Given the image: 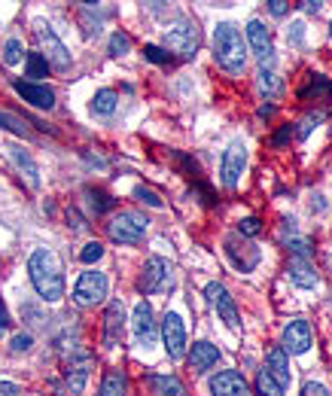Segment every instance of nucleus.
<instances>
[{
  "instance_id": "32",
  "label": "nucleus",
  "mask_w": 332,
  "mask_h": 396,
  "mask_svg": "<svg viewBox=\"0 0 332 396\" xmlns=\"http://www.w3.org/2000/svg\"><path fill=\"white\" fill-rule=\"evenodd\" d=\"M128 52H131V37H128L125 31H116L110 37V55L119 58V55H128Z\"/></svg>"
},
{
  "instance_id": "25",
  "label": "nucleus",
  "mask_w": 332,
  "mask_h": 396,
  "mask_svg": "<svg viewBox=\"0 0 332 396\" xmlns=\"http://www.w3.org/2000/svg\"><path fill=\"white\" fill-rule=\"evenodd\" d=\"M116 92L113 89H101V92H95V98H92V113H98V116H110L113 110H116Z\"/></svg>"
},
{
  "instance_id": "13",
  "label": "nucleus",
  "mask_w": 332,
  "mask_h": 396,
  "mask_svg": "<svg viewBox=\"0 0 332 396\" xmlns=\"http://www.w3.org/2000/svg\"><path fill=\"white\" fill-rule=\"evenodd\" d=\"M89 372H92V354L89 350H76L71 357V363H67V387H71L74 396H80L85 390V381H89Z\"/></svg>"
},
{
  "instance_id": "6",
  "label": "nucleus",
  "mask_w": 332,
  "mask_h": 396,
  "mask_svg": "<svg viewBox=\"0 0 332 396\" xmlns=\"http://www.w3.org/2000/svg\"><path fill=\"white\" fill-rule=\"evenodd\" d=\"M165 46H168L171 52H177V55H183V58H192V55H195V49H198L195 25L186 22V19L174 22L171 28L165 31Z\"/></svg>"
},
{
  "instance_id": "11",
  "label": "nucleus",
  "mask_w": 332,
  "mask_h": 396,
  "mask_svg": "<svg viewBox=\"0 0 332 396\" xmlns=\"http://www.w3.org/2000/svg\"><path fill=\"white\" fill-rule=\"evenodd\" d=\"M205 299L211 302V308H216V314L223 317L226 323H229L232 329H238L241 327V317H238V305H235V299L232 293L226 289L220 280H211V284L205 287Z\"/></svg>"
},
{
  "instance_id": "38",
  "label": "nucleus",
  "mask_w": 332,
  "mask_h": 396,
  "mask_svg": "<svg viewBox=\"0 0 332 396\" xmlns=\"http://www.w3.org/2000/svg\"><path fill=\"white\" fill-rule=\"evenodd\" d=\"M320 122H323V113H314V116H308L299 125V137H308L311 135V125H320Z\"/></svg>"
},
{
  "instance_id": "20",
  "label": "nucleus",
  "mask_w": 332,
  "mask_h": 396,
  "mask_svg": "<svg viewBox=\"0 0 332 396\" xmlns=\"http://www.w3.org/2000/svg\"><path fill=\"white\" fill-rule=\"evenodd\" d=\"M216 360H220V350H216L211 341H195L189 350V369L192 372H207V369H214L216 366Z\"/></svg>"
},
{
  "instance_id": "1",
  "label": "nucleus",
  "mask_w": 332,
  "mask_h": 396,
  "mask_svg": "<svg viewBox=\"0 0 332 396\" xmlns=\"http://www.w3.org/2000/svg\"><path fill=\"white\" fill-rule=\"evenodd\" d=\"M28 275L43 302H58L64 296V271H61L55 250H49V247L34 250L28 259Z\"/></svg>"
},
{
  "instance_id": "31",
  "label": "nucleus",
  "mask_w": 332,
  "mask_h": 396,
  "mask_svg": "<svg viewBox=\"0 0 332 396\" xmlns=\"http://www.w3.org/2000/svg\"><path fill=\"white\" fill-rule=\"evenodd\" d=\"M25 55V46H22V40L19 37H13V40H6V46H4V64H19Z\"/></svg>"
},
{
  "instance_id": "17",
  "label": "nucleus",
  "mask_w": 332,
  "mask_h": 396,
  "mask_svg": "<svg viewBox=\"0 0 332 396\" xmlns=\"http://www.w3.org/2000/svg\"><path fill=\"white\" fill-rule=\"evenodd\" d=\"M131 327H134V336L141 345H153L155 341V323H153V305L150 302H137L134 305V317H131Z\"/></svg>"
},
{
  "instance_id": "40",
  "label": "nucleus",
  "mask_w": 332,
  "mask_h": 396,
  "mask_svg": "<svg viewBox=\"0 0 332 396\" xmlns=\"http://www.w3.org/2000/svg\"><path fill=\"white\" fill-rule=\"evenodd\" d=\"M268 13H272V15H286V13H290V4H286V0H268Z\"/></svg>"
},
{
  "instance_id": "46",
  "label": "nucleus",
  "mask_w": 332,
  "mask_h": 396,
  "mask_svg": "<svg viewBox=\"0 0 332 396\" xmlns=\"http://www.w3.org/2000/svg\"><path fill=\"white\" fill-rule=\"evenodd\" d=\"M6 327H10V314H6V308H4V299H0V332H4Z\"/></svg>"
},
{
  "instance_id": "7",
  "label": "nucleus",
  "mask_w": 332,
  "mask_h": 396,
  "mask_svg": "<svg viewBox=\"0 0 332 396\" xmlns=\"http://www.w3.org/2000/svg\"><path fill=\"white\" fill-rule=\"evenodd\" d=\"M226 253H229L232 266L238 268V271H244V275L256 268V266H259V259H262V253H259L256 244H250L247 238L238 235V232L226 238Z\"/></svg>"
},
{
  "instance_id": "28",
  "label": "nucleus",
  "mask_w": 332,
  "mask_h": 396,
  "mask_svg": "<svg viewBox=\"0 0 332 396\" xmlns=\"http://www.w3.org/2000/svg\"><path fill=\"white\" fill-rule=\"evenodd\" d=\"M256 393L259 396H284V387L275 381L268 369H262V372L256 375Z\"/></svg>"
},
{
  "instance_id": "9",
  "label": "nucleus",
  "mask_w": 332,
  "mask_h": 396,
  "mask_svg": "<svg viewBox=\"0 0 332 396\" xmlns=\"http://www.w3.org/2000/svg\"><path fill=\"white\" fill-rule=\"evenodd\" d=\"M162 341H165V350H168L171 360H183L186 354V323L177 311H168L162 320Z\"/></svg>"
},
{
  "instance_id": "15",
  "label": "nucleus",
  "mask_w": 332,
  "mask_h": 396,
  "mask_svg": "<svg viewBox=\"0 0 332 396\" xmlns=\"http://www.w3.org/2000/svg\"><path fill=\"white\" fill-rule=\"evenodd\" d=\"M311 348V327L305 320H290L284 327V350L286 354H308Z\"/></svg>"
},
{
  "instance_id": "8",
  "label": "nucleus",
  "mask_w": 332,
  "mask_h": 396,
  "mask_svg": "<svg viewBox=\"0 0 332 396\" xmlns=\"http://www.w3.org/2000/svg\"><path fill=\"white\" fill-rule=\"evenodd\" d=\"M171 287V266L162 257H150L144 262V271L137 278V289L141 293H162Z\"/></svg>"
},
{
  "instance_id": "33",
  "label": "nucleus",
  "mask_w": 332,
  "mask_h": 396,
  "mask_svg": "<svg viewBox=\"0 0 332 396\" xmlns=\"http://www.w3.org/2000/svg\"><path fill=\"white\" fill-rule=\"evenodd\" d=\"M134 198H137V201H144L146 207H165L162 196H159V192H153L150 186H134Z\"/></svg>"
},
{
  "instance_id": "26",
  "label": "nucleus",
  "mask_w": 332,
  "mask_h": 396,
  "mask_svg": "<svg viewBox=\"0 0 332 396\" xmlns=\"http://www.w3.org/2000/svg\"><path fill=\"white\" fill-rule=\"evenodd\" d=\"M256 79H259V92L268 95V98H277V95L284 92V83H281V76H277L275 70H265V67H262L259 74H256Z\"/></svg>"
},
{
  "instance_id": "34",
  "label": "nucleus",
  "mask_w": 332,
  "mask_h": 396,
  "mask_svg": "<svg viewBox=\"0 0 332 396\" xmlns=\"http://www.w3.org/2000/svg\"><path fill=\"white\" fill-rule=\"evenodd\" d=\"M0 128L13 131V135L28 137V125H25V119H15V116H10V113H0Z\"/></svg>"
},
{
  "instance_id": "19",
  "label": "nucleus",
  "mask_w": 332,
  "mask_h": 396,
  "mask_svg": "<svg viewBox=\"0 0 332 396\" xmlns=\"http://www.w3.org/2000/svg\"><path fill=\"white\" fill-rule=\"evenodd\" d=\"M265 363H268L265 369L272 372V378L286 390V387L293 384V369H290V357H286V350L284 348H272L268 350V357H265Z\"/></svg>"
},
{
  "instance_id": "30",
  "label": "nucleus",
  "mask_w": 332,
  "mask_h": 396,
  "mask_svg": "<svg viewBox=\"0 0 332 396\" xmlns=\"http://www.w3.org/2000/svg\"><path fill=\"white\" fill-rule=\"evenodd\" d=\"M25 64H28V79H43V76L49 74V64H46V58H43L40 52L25 55Z\"/></svg>"
},
{
  "instance_id": "12",
  "label": "nucleus",
  "mask_w": 332,
  "mask_h": 396,
  "mask_svg": "<svg viewBox=\"0 0 332 396\" xmlns=\"http://www.w3.org/2000/svg\"><path fill=\"white\" fill-rule=\"evenodd\" d=\"M122 336H125V305H122V299H113L107 305V314H104V345L116 348Z\"/></svg>"
},
{
  "instance_id": "16",
  "label": "nucleus",
  "mask_w": 332,
  "mask_h": 396,
  "mask_svg": "<svg viewBox=\"0 0 332 396\" xmlns=\"http://www.w3.org/2000/svg\"><path fill=\"white\" fill-rule=\"evenodd\" d=\"M6 153H10V162H13V168L22 174L25 177V183H28L31 189H37L40 186V171H37V162H34L31 158V153L25 146H19V144H10V149H6Z\"/></svg>"
},
{
  "instance_id": "29",
  "label": "nucleus",
  "mask_w": 332,
  "mask_h": 396,
  "mask_svg": "<svg viewBox=\"0 0 332 396\" xmlns=\"http://www.w3.org/2000/svg\"><path fill=\"white\" fill-rule=\"evenodd\" d=\"M85 196H89L92 201H89V205H92V210H95V214H107V210H113V205H116V201H113V196H107V192H101V189H85Z\"/></svg>"
},
{
  "instance_id": "5",
  "label": "nucleus",
  "mask_w": 332,
  "mask_h": 396,
  "mask_svg": "<svg viewBox=\"0 0 332 396\" xmlns=\"http://www.w3.org/2000/svg\"><path fill=\"white\" fill-rule=\"evenodd\" d=\"M107 287H110V280L104 271H83L80 280H76V287H74V302L80 305V308H95V305H101L104 299H107Z\"/></svg>"
},
{
  "instance_id": "23",
  "label": "nucleus",
  "mask_w": 332,
  "mask_h": 396,
  "mask_svg": "<svg viewBox=\"0 0 332 396\" xmlns=\"http://www.w3.org/2000/svg\"><path fill=\"white\" fill-rule=\"evenodd\" d=\"M150 384L155 396H186V387L177 375H150Z\"/></svg>"
},
{
  "instance_id": "27",
  "label": "nucleus",
  "mask_w": 332,
  "mask_h": 396,
  "mask_svg": "<svg viewBox=\"0 0 332 396\" xmlns=\"http://www.w3.org/2000/svg\"><path fill=\"white\" fill-rule=\"evenodd\" d=\"M332 95V79H326V76H311V83H308V89L302 92V98H329Z\"/></svg>"
},
{
  "instance_id": "18",
  "label": "nucleus",
  "mask_w": 332,
  "mask_h": 396,
  "mask_svg": "<svg viewBox=\"0 0 332 396\" xmlns=\"http://www.w3.org/2000/svg\"><path fill=\"white\" fill-rule=\"evenodd\" d=\"M211 393L214 396H247V381L238 372H220L211 378Z\"/></svg>"
},
{
  "instance_id": "21",
  "label": "nucleus",
  "mask_w": 332,
  "mask_h": 396,
  "mask_svg": "<svg viewBox=\"0 0 332 396\" xmlns=\"http://www.w3.org/2000/svg\"><path fill=\"white\" fill-rule=\"evenodd\" d=\"M247 40H250V46H253V55H256L262 64L265 61H272V40H268V31H265V25H262L259 19H253L247 25Z\"/></svg>"
},
{
  "instance_id": "24",
  "label": "nucleus",
  "mask_w": 332,
  "mask_h": 396,
  "mask_svg": "<svg viewBox=\"0 0 332 396\" xmlns=\"http://www.w3.org/2000/svg\"><path fill=\"white\" fill-rule=\"evenodd\" d=\"M128 393V375L122 369H110L101 381L98 396H125Z\"/></svg>"
},
{
  "instance_id": "36",
  "label": "nucleus",
  "mask_w": 332,
  "mask_h": 396,
  "mask_svg": "<svg viewBox=\"0 0 332 396\" xmlns=\"http://www.w3.org/2000/svg\"><path fill=\"white\" fill-rule=\"evenodd\" d=\"M259 232H262V219L259 217H244L238 223V235H244V238H256Z\"/></svg>"
},
{
  "instance_id": "39",
  "label": "nucleus",
  "mask_w": 332,
  "mask_h": 396,
  "mask_svg": "<svg viewBox=\"0 0 332 396\" xmlns=\"http://www.w3.org/2000/svg\"><path fill=\"white\" fill-rule=\"evenodd\" d=\"M302 396H329V390L323 384H317V381H308L302 387Z\"/></svg>"
},
{
  "instance_id": "10",
  "label": "nucleus",
  "mask_w": 332,
  "mask_h": 396,
  "mask_svg": "<svg viewBox=\"0 0 332 396\" xmlns=\"http://www.w3.org/2000/svg\"><path fill=\"white\" fill-rule=\"evenodd\" d=\"M247 168V146L241 140L229 144V149L223 153V165H220V177H223V186L226 189H235L241 183V174Z\"/></svg>"
},
{
  "instance_id": "44",
  "label": "nucleus",
  "mask_w": 332,
  "mask_h": 396,
  "mask_svg": "<svg viewBox=\"0 0 332 396\" xmlns=\"http://www.w3.org/2000/svg\"><path fill=\"white\" fill-rule=\"evenodd\" d=\"M0 396H19V387L10 381H0Z\"/></svg>"
},
{
  "instance_id": "22",
  "label": "nucleus",
  "mask_w": 332,
  "mask_h": 396,
  "mask_svg": "<svg viewBox=\"0 0 332 396\" xmlns=\"http://www.w3.org/2000/svg\"><path fill=\"white\" fill-rule=\"evenodd\" d=\"M290 278H293V284L302 287V289L317 287V271H314V266H311L308 259H299V257H296V259L290 262Z\"/></svg>"
},
{
  "instance_id": "37",
  "label": "nucleus",
  "mask_w": 332,
  "mask_h": 396,
  "mask_svg": "<svg viewBox=\"0 0 332 396\" xmlns=\"http://www.w3.org/2000/svg\"><path fill=\"white\" fill-rule=\"evenodd\" d=\"M144 58L153 61V64H168V61H171L168 49H159V46H144Z\"/></svg>"
},
{
  "instance_id": "14",
  "label": "nucleus",
  "mask_w": 332,
  "mask_h": 396,
  "mask_svg": "<svg viewBox=\"0 0 332 396\" xmlns=\"http://www.w3.org/2000/svg\"><path fill=\"white\" fill-rule=\"evenodd\" d=\"M13 89L19 92L22 98L31 104V107H37V110H52V107H55V92H52L49 86H43V83H28V79H15Z\"/></svg>"
},
{
  "instance_id": "35",
  "label": "nucleus",
  "mask_w": 332,
  "mask_h": 396,
  "mask_svg": "<svg viewBox=\"0 0 332 396\" xmlns=\"http://www.w3.org/2000/svg\"><path fill=\"white\" fill-rule=\"evenodd\" d=\"M104 257V244L101 241H89L85 247L80 250V262H85V266H92V262H98Z\"/></svg>"
},
{
  "instance_id": "4",
  "label": "nucleus",
  "mask_w": 332,
  "mask_h": 396,
  "mask_svg": "<svg viewBox=\"0 0 332 396\" xmlns=\"http://www.w3.org/2000/svg\"><path fill=\"white\" fill-rule=\"evenodd\" d=\"M34 37H37V43H40V55L46 58V64L49 67H55V70H67L71 67V52H67V46L58 40V34L49 28L46 22H34Z\"/></svg>"
},
{
  "instance_id": "43",
  "label": "nucleus",
  "mask_w": 332,
  "mask_h": 396,
  "mask_svg": "<svg viewBox=\"0 0 332 396\" xmlns=\"http://www.w3.org/2000/svg\"><path fill=\"white\" fill-rule=\"evenodd\" d=\"M293 128H296V125H284L281 131H277V135H275V146H284L286 140L293 137Z\"/></svg>"
},
{
  "instance_id": "2",
  "label": "nucleus",
  "mask_w": 332,
  "mask_h": 396,
  "mask_svg": "<svg viewBox=\"0 0 332 396\" xmlns=\"http://www.w3.org/2000/svg\"><path fill=\"white\" fill-rule=\"evenodd\" d=\"M214 55L229 74H241L244 70V64H247V43H244L238 25L220 22L214 28Z\"/></svg>"
},
{
  "instance_id": "42",
  "label": "nucleus",
  "mask_w": 332,
  "mask_h": 396,
  "mask_svg": "<svg viewBox=\"0 0 332 396\" xmlns=\"http://www.w3.org/2000/svg\"><path fill=\"white\" fill-rule=\"evenodd\" d=\"M28 348H31V336H28V332H22V336L13 339V350H15V354H22V350H28Z\"/></svg>"
},
{
  "instance_id": "41",
  "label": "nucleus",
  "mask_w": 332,
  "mask_h": 396,
  "mask_svg": "<svg viewBox=\"0 0 332 396\" xmlns=\"http://www.w3.org/2000/svg\"><path fill=\"white\" fill-rule=\"evenodd\" d=\"M286 40L296 43V46H299V43H305V25H302V22H296L293 28H290V34H286Z\"/></svg>"
},
{
  "instance_id": "3",
  "label": "nucleus",
  "mask_w": 332,
  "mask_h": 396,
  "mask_svg": "<svg viewBox=\"0 0 332 396\" xmlns=\"http://www.w3.org/2000/svg\"><path fill=\"white\" fill-rule=\"evenodd\" d=\"M146 228H150V219L144 214H137V210H122V214H116L107 223V235L116 244H137L146 235Z\"/></svg>"
},
{
  "instance_id": "45",
  "label": "nucleus",
  "mask_w": 332,
  "mask_h": 396,
  "mask_svg": "<svg viewBox=\"0 0 332 396\" xmlns=\"http://www.w3.org/2000/svg\"><path fill=\"white\" fill-rule=\"evenodd\" d=\"M299 6H302V10H305V13H317V10H320V6H323V4H320V0H302V4H299Z\"/></svg>"
}]
</instances>
